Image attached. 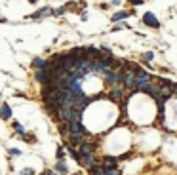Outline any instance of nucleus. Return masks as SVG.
Instances as JSON below:
<instances>
[{"label": "nucleus", "instance_id": "nucleus-1", "mask_svg": "<svg viewBox=\"0 0 177 175\" xmlns=\"http://www.w3.org/2000/svg\"><path fill=\"white\" fill-rule=\"evenodd\" d=\"M65 128H67V133H69V135H86V128L82 126L80 120L67 122V124H65Z\"/></svg>", "mask_w": 177, "mask_h": 175}, {"label": "nucleus", "instance_id": "nucleus-2", "mask_svg": "<svg viewBox=\"0 0 177 175\" xmlns=\"http://www.w3.org/2000/svg\"><path fill=\"white\" fill-rule=\"evenodd\" d=\"M122 84H124L126 88H130V90H137V86H135V74L130 72V71H124Z\"/></svg>", "mask_w": 177, "mask_h": 175}, {"label": "nucleus", "instance_id": "nucleus-3", "mask_svg": "<svg viewBox=\"0 0 177 175\" xmlns=\"http://www.w3.org/2000/svg\"><path fill=\"white\" fill-rule=\"evenodd\" d=\"M135 74V86H137V90L141 86H145V84H149V80H150V74H147L145 71H137V72H134Z\"/></svg>", "mask_w": 177, "mask_h": 175}, {"label": "nucleus", "instance_id": "nucleus-4", "mask_svg": "<svg viewBox=\"0 0 177 175\" xmlns=\"http://www.w3.org/2000/svg\"><path fill=\"white\" fill-rule=\"evenodd\" d=\"M139 90H143L145 93H150L152 97H160L162 95V90H160V88H156V86H152V84H145V86H141Z\"/></svg>", "mask_w": 177, "mask_h": 175}, {"label": "nucleus", "instance_id": "nucleus-5", "mask_svg": "<svg viewBox=\"0 0 177 175\" xmlns=\"http://www.w3.org/2000/svg\"><path fill=\"white\" fill-rule=\"evenodd\" d=\"M143 23H145V25H149V27H154V29H158L160 27V23H158V19L156 17H154L152 14H145V15H143Z\"/></svg>", "mask_w": 177, "mask_h": 175}, {"label": "nucleus", "instance_id": "nucleus-6", "mask_svg": "<svg viewBox=\"0 0 177 175\" xmlns=\"http://www.w3.org/2000/svg\"><path fill=\"white\" fill-rule=\"evenodd\" d=\"M44 15H51V8H40V10H36L35 14H31L29 15V19H42Z\"/></svg>", "mask_w": 177, "mask_h": 175}, {"label": "nucleus", "instance_id": "nucleus-7", "mask_svg": "<svg viewBox=\"0 0 177 175\" xmlns=\"http://www.w3.org/2000/svg\"><path fill=\"white\" fill-rule=\"evenodd\" d=\"M0 118H2V120H10V118H12V108H10L8 103L0 105Z\"/></svg>", "mask_w": 177, "mask_h": 175}, {"label": "nucleus", "instance_id": "nucleus-8", "mask_svg": "<svg viewBox=\"0 0 177 175\" xmlns=\"http://www.w3.org/2000/svg\"><path fill=\"white\" fill-rule=\"evenodd\" d=\"M78 152H80V156H84V154H93V145L88 143V141H84V143L78 147Z\"/></svg>", "mask_w": 177, "mask_h": 175}, {"label": "nucleus", "instance_id": "nucleus-9", "mask_svg": "<svg viewBox=\"0 0 177 175\" xmlns=\"http://www.w3.org/2000/svg\"><path fill=\"white\" fill-rule=\"evenodd\" d=\"M84 143V135H69V147L76 149Z\"/></svg>", "mask_w": 177, "mask_h": 175}, {"label": "nucleus", "instance_id": "nucleus-10", "mask_svg": "<svg viewBox=\"0 0 177 175\" xmlns=\"http://www.w3.org/2000/svg\"><path fill=\"white\" fill-rule=\"evenodd\" d=\"M35 78H36V82H40L42 86L48 84V71H46V69H44V71H35Z\"/></svg>", "mask_w": 177, "mask_h": 175}, {"label": "nucleus", "instance_id": "nucleus-11", "mask_svg": "<svg viewBox=\"0 0 177 175\" xmlns=\"http://www.w3.org/2000/svg\"><path fill=\"white\" fill-rule=\"evenodd\" d=\"M55 173H63V175H67L69 173V168H67V164H65V160H57V164H55Z\"/></svg>", "mask_w": 177, "mask_h": 175}, {"label": "nucleus", "instance_id": "nucleus-12", "mask_svg": "<svg viewBox=\"0 0 177 175\" xmlns=\"http://www.w3.org/2000/svg\"><path fill=\"white\" fill-rule=\"evenodd\" d=\"M46 59H42V57H35V59H32V67H35L36 71H44V69H46Z\"/></svg>", "mask_w": 177, "mask_h": 175}, {"label": "nucleus", "instance_id": "nucleus-13", "mask_svg": "<svg viewBox=\"0 0 177 175\" xmlns=\"http://www.w3.org/2000/svg\"><path fill=\"white\" fill-rule=\"evenodd\" d=\"M88 173L90 175H105V166H97V164H93V166L88 169Z\"/></svg>", "mask_w": 177, "mask_h": 175}, {"label": "nucleus", "instance_id": "nucleus-14", "mask_svg": "<svg viewBox=\"0 0 177 175\" xmlns=\"http://www.w3.org/2000/svg\"><path fill=\"white\" fill-rule=\"evenodd\" d=\"M93 164H95V158H93V154H84V156H82L80 166H88V168H92Z\"/></svg>", "mask_w": 177, "mask_h": 175}, {"label": "nucleus", "instance_id": "nucleus-15", "mask_svg": "<svg viewBox=\"0 0 177 175\" xmlns=\"http://www.w3.org/2000/svg\"><path fill=\"white\" fill-rule=\"evenodd\" d=\"M105 175H120V169L116 166H105Z\"/></svg>", "mask_w": 177, "mask_h": 175}, {"label": "nucleus", "instance_id": "nucleus-16", "mask_svg": "<svg viewBox=\"0 0 177 175\" xmlns=\"http://www.w3.org/2000/svg\"><path fill=\"white\" fill-rule=\"evenodd\" d=\"M120 97H122V90H120V88H113V92H110V99L118 101Z\"/></svg>", "mask_w": 177, "mask_h": 175}, {"label": "nucleus", "instance_id": "nucleus-17", "mask_svg": "<svg viewBox=\"0 0 177 175\" xmlns=\"http://www.w3.org/2000/svg\"><path fill=\"white\" fill-rule=\"evenodd\" d=\"M14 129H15V133H19L21 137H23V135L27 133V131H25V128H23V126H21L19 122H14Z\"/></svg>", "mask_w": 177, "mask_h": 175}, {"label": "nucleus", "instance_id": "nucleus-18", "mask_svg": "<svg viewBox=\"0 0 177 175\" xmlns=\"http://www.w3.org/2000/svg\"><path fill=\"white\" fill-rule=\"evenodd\" d=\"M23 141H27V143H32V145H35L38 139H36L35 133H25V135H23Z\"/></svg>", "mask_w": 177, "mask_h": 175}, {"label": "nucleus", "instance_id": "nucleus-19", "mask_svg": "<svg viewBox=\"0 0 177 175\" xmlns=\"http://www.w3.org/2000/svg\"><path fill=\"white\" fill-rule=\"evenodd\" d=\"M128 15H130L128 12H118V14H114V15H113V21H122V19H126Z\"/></svg>", "mask_w": 177, "mask_h": 175}, {"label": "nucleus", "instance_id": "nucleus-20", "mask_svg": "<svg viewBox=\"0 0 177 175\" xmlns=\"http://www.w3.org/2000/svg\"><path fill=\"white\" fill-rule=\"evenodd\" d=\"M8 154H10V158H19L21 154H23V152H21L19 149H10V150H8Z\"/></svg>", "mask_w": 177, "mask_h": 175}, {"label": "nucleus", "instance_id": "nucleus-21", "mask_svg": "<svg viewBox=\"0 0 177 175\" xmlns=\"http://www.w3.org/2000/svg\"><path fill=\"white\" fill-rule=\"evenodd\" d=\"M55 156H57V160H63L65 158V150L61 145H57V149H55Z\"/></svg>", "mask_w": 177, "mask_h": 175}, {"label": "nucleus", "instance_id": "nucleus-22", "mask_svg": "<svg viewBox=\"0 0 177 175\" xmlns=\"http://www.w3.org/2000/svg\"><path fill=\"white\" fill-rule=\"evenodd\" d=\"M116 162H118V158H114V156H105V164H107V166H116Z\"/></svg>", "mask_w": 177, "mask_h": 175}, {"label": "nucleus", "instance_id": "nucleus-23", "mask_svg": "<svg viewBox=\"0 0 177 175\" xmlns=\"http://www.w3.org/2000/svg\"><path fill=\"white\" fill-rule=\"evenodd\" d=\"M65 12V8H55V10H51V15H61Z\"/></svg>", "mask_w": 177, "mask_h": 175}, {"label": "nucleus", "instance_id": "nucleus-24", "mask_svg": "<svg viewBox=\"0 0 177 175\" xmlns=\"http://www.w3.org/2000/svg\"><path fill=\"white\" fill-rule=\"evenodd\" d=\"M19 175H35V169H29V168H27V169H23V171H21Z\"/></svg>", "mask_w": 177, "mask_h": 175}, {"label": "nucleus", "instance_id": "nucleus-25", "mask_svg": "<svg viewBox=\"0 0 177 175\" xmlns=\"http://www.w3.org/2000/svg\"><path fill=\"white\" fill-rule=\"evenodd\" d=\"M40 175H55V171H53V169H44Z\"/></svg>", "mask_w": 177, "mask_h": 175}, {"label": "nucleus", "instance_id": "nucleus-26", "mask_svg": "<svg viewBox=\"0 0 177 175\" xmlns=\"http://www.w3.org/2000/svg\"><path fill=\"white\" fill-rule=\"evenodd\" d=\"M130 2L134 4V6H141V4H143V0H130Z\"/></svg>", "mask_w": 177, "mask_h": 175}, {"label": "nucleus", "instance_id": "nucleus-27", "mask_svg": "<svg viewBox=\"0 0 177 175\" xmlns=\"http://www.w3.org/2000/svg\"><path fill=\"white\" fill-rule=\"evenodd\" d=\"M143 59H145V61H150V59H152V53H145V55H143Z\"/></svg>", "mask_w": 177, "mask_h": 175}, {"label": "nucleus", "instance_id": "nucleus-28", "mask_svg": "<svg viewBox=\"0 0 177 175\" xmlns=\"http://www.w3.org/2000/svg\"><path fill=\"white\" fill-rule=\"evenodd\" d=\"M31 2H36V0H31Z\"/></svg>", "mask_w": 177, "mask_h": 175}]
</instances>
